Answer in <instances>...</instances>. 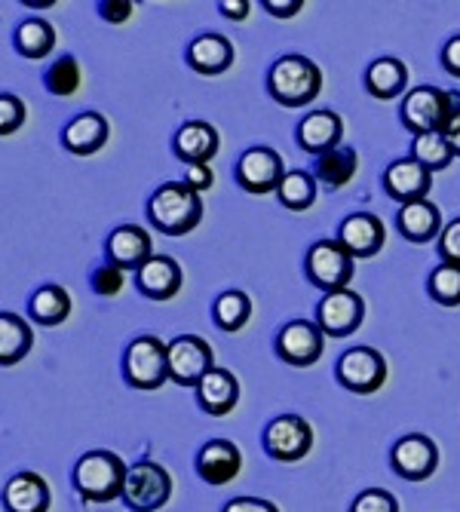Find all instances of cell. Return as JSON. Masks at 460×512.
<instances>
[{
    "label": "cell",
    "instance_id": "1",
    "mask_svg": "<svg viewBox=\"0 0 460 512\" xmlns=\"http://www.w3.org/2000/svg\"><path fill=\"white\" fill-rule=\"evenodd\" d=\"M148 218L166 237H184L203 221V200L184 181H166L148 203Z\"/></svg>",
    "mask_w": 460,
    "mask_h": 512
},
{
    "label": "cell",
    "instance_id": "2",
    "mask_svg": "<svg viewBox=\"0 0 460 512\" xmlns=\"http://www.w3.org/2000/svg\"><path fill=\"white\" fill-rule=\"evenodd\" d=\"M267 89L283 108H307L322 92V71L307 56H283L267 74Z\"/></svg>",
    "mask_w": 460,
    "mask_h": 512
},
{
    "label": "cell",
    "instance_id": "3",
    "mask_svg": "<svg viewBox=\"0 0 460 512\" xmlns=\"http://www.w3.org/2000/svg\"><path fill=\"white\" fill-rule=\"evenodd\" d=\"M126 476L129 470L123 457H117L114 451H89L74 467V488L92 503H108L123 497Z\"/></svg>",
    "mask_w": 460,
    "mask_h": 512
},
{
    "label": "cell",
    "instance_id": "4",
    "mask_svg": "<svg viewBox=\"0 0 460 512\" xmlns=\"http://www.w3.org/2000/svg\"><path fill=\"white\" fill-rule=\"evenodd\" d=\"M304 273H307L310 283L326 295L344 292L353 279V255L335 240H319L307 249Z\"/></svg>",
    "mask_w": 460,
    "mask_h": 512
},
{
    "label": "cell",
    "instance_id": "5",
    "mask_svg": "<svg viewBox=\"0 0 460 512\" xmlns=\"http://www.w3.org/2000/svg\"><path fill=\"white\" fill-rule=\"evenodd\" d=\"M123 371L135 390L163 387V381H169V344H163L154 335L135 338L126 350Z\"/></svg>",
    "mask_w": 460,
    "mask_h": 512
},
{
    "label": "cell",
    "instance_id": "6",
    "mask_svg": "<svg viewBox=\"0 0 460 512\" xmlns=\"http://www.w3.org/2000/svg\"><path fill=\"white\" fill-rule=\"evenodd\" d=\"M172 497V476L154 460H142L129 467L126 476V491L123 500L126 506H132L135 512H154L160 506H166Z\"/></svg>",
    "mask_w": 460,
    "mask_h": 512
},
{
    "label": "cell",
    "instance_id": "7",
    "mask_svg": "<svg viewBox=\"0 0 460 512\" xmlns=\"http://www.w3.org/2000/svg\"><path fill=\"white\" fill-rule=\"evenodd\" d=\"M215 368L212 347L197 335H178L169 341V381L178 387H200L203 378Z\"/></svg>",
    "mask_w": 460,
    "mask_h": 512
},
{
    "label": "cell",
    "instance_id": "8",
    "mask_svg": "<svg viewBox=\"0 0 460 512\" xmlns=\"http://www.w3.org/2000/svg\"><path fill=\"white\" fill-rule=\"evenodd\" d=\"M338 381L350 393L368 396L384 387L387 381V362L372 347H353L338 359Z\"/></svg>",
    "mask_w": 460,
    "mask_h": 512
},
{
    "label": "cell",
    "instance_id": "9",
    "mask_svg": "<svg viewBox=\"0 0 460 512\" xmlns=\"http://www.w3.org/2000/svg\"><path fill=\"white\" fill-rule=\"evenodd\" d=\"M264 448L273 460H283V463H295L301 457L310 454L313 448V430L304 417L298 414H283L276 421L267 424L264 430Z\"/></svg>",
    "mask_w": 460,
    "mask_h": 512
},
{
    "label": "cell",
    "instance_id": "10",
    "mask_svg": "<svg viewBox=\"0 0 460 512\" xmlns=\"http://www.w3.org/2000/svg\"><path fill=\"white\" fill-rule=\"evenodd\" d=\"M445 111H448V92L436 86H418L402 99V123L408 132H414V138L427 132H442Z\"/></svg>",
    "mask_w": 460,
    "mask_h": 512
},
{
    "label": "cell",
    "instance_id": "11",
    "mask_svg": "<svg viewBox=\"0 0 460 512\" xmlns=\"http://www.w3.org/2000/svg\"><path fill=\"white\" fill-rule=\"evenodd\" d=\"M237 181L240 188L249 191V194H270V191H280V184L286 178V169H283V157L270 151V148H249L240 163H237Z\"/></svg>",
    "mask_w": 460,
    "mask_h": 512
},
{
    "label": "cell",
    "instance_id": "12",
    "mask_svg": "<svg viewBox=\"0 0 460 512\" xmlns=\"http://www.w3.org/2000/svg\"><path fill=\"white\" fill-rule=\"evenodd\" d=\"M393 470L408 479V482H424L436 473L439 467V448L430 436H421V433H411L405 439H399L393 445Z\"/></svg>",
    "mask_w": 460,
    "mask_h": 512
},
{
    "label": "cell",
    "instance_id": "13",
    "mask_svg": "<svg viewBox=\"0 0 460 512\" xmlns=\"http://www.w3.org/2000/svg\"><path fill=\"white\" fill-rule=\"evenodd\" d=\"M365 316V304L356 292L344 289V292H332L322 298L316 319H319V329L322 335L329 338H347L359 329V322Z\"/></svg>",
    "mask_w": 460,
    "mask_h": 512
},
{
    "label": "cell",
    "instance_id": "14",
    "mask_svg": "<svg viewBox=\"0 0 460 512\" xmlns=\"http://www.w3.org/2000/svg\"><path fill=\"white\" fill-rule=\"evenodd\" d=\"M322 341H326V335H322L319 325H313L307 319H295L276 335V353H280L289 365L307 368L322 356Z\"/></svg>",
    "mask_w": 460,
    "mask_h": 512
},
{
    "label": "cell",
    "instance_id": "15",
    "mask_svg": "<svg viewBox=\"0 0 460 512\" xmlns=\"http://www.w3.org/2000/svg\"><path fill=\"white\" fill-rule=\"evenodd\" d=\"M384 221L372 212H356L350 218L341 221V230H338V243L353 255V258H372L381 252L384 246Z\"/></svg>",
    "mask_w": 460,
    "mask_h": 512
},
{
    "label": "cell",
    "instance_id": "16",
    "mask_svg": "<svg viewBox=\"0 0 460 512\" xmlns=\"http://www.w3.org/2000/svg\"><path fill=\"white\" fill-rule=\"evenodd\" d=\"M384 188H387V194L393 200H399L405 206V203H414V200H427V194L433 188V178H430L427 166H421L414 157H405V160H396V163L387 166Z\"/></svg>",
    "mask_w": 460,
    "mask_h": 512
},
{
    "label": "cell",
    "instance_id": "17",
    "mask_svg": "<svg viewBox=\"0 0 460 512\" xmlns=\"http://www.w3.org/2000/svg\"><path fill=\"white\" fill-rule=\"evenodd\" d=\"M243 470V454L234 442L227 439H212L203 445L200 457H197V473L203 482L209 485H227L234 482Z\"/></svg>",
    "mask_w": 460,
    "mask_h": 512
},
{
    "label": "cell",
    "instance_id": "18",
    "mask_svg": "<svg viewBox=\"0 0 460 512\" xmlns=\"http://www.w3.org/2000/svg\"><path fill=\"white\" fill-rule=\"evenodd\" d=\"M154 258L151 234L135 224H123L108 237V261L120 270H138Z\"/></svg>",
    "mask_w": 460,
    "mask_h": 512
},
{
    "label": "cell",
    "instance_id": "19",
    "mask_svg": "<svg viewBox=\"0 0 460 512\" xmlns=\"http://www.w3.org/2000/svg\"><path fill=\"white\" fill-rule=\"evenodd\" d=\"M341 135H344V123L335 111H310L298 126V145L307 154L322 157L338 148Z\"/></svg>",
    "mask_w": 460,
    "mask_h": 512
},
{
    "label": "cell",
    "instance_id": "20",
    "mask_svg": "<svg viewBox=\"0 0 460 512\" xmlns=\"http://www.w3.org/2000/svg\"><path fill=\"white\" fill-rule=\"evenodd\" d=\"M135 286L145 298L169 301L181 289V267H178V261L166 258V255H154L148 264L135 270Z\"/></svg>",
    "mask_w": 460,
    "mask_h": 512
},
{
    "label": "cell",
    "instance_id": "21",
    "mask_svg": "<svg viewBox=\"0 0 460 512\" xmlns=\"http://www.w3.org/2000/svg\"><path fill=\"white\" fill-rule=\"evenodd\" d=\"M175 154L188 166H209V160L218 154V132L215 126L203 120L184 123L175 135Z\"/></svg>",
    "mask_w": 460,
    "mask_h": 512
},
{
    "label": "cell",
    "instance_id": "22",
    "mask_svg": "<svg viewBox=\"0 0 460 512\" xmlns=\"http://www.w3.org/2000/svg\"><path fill=\"white\" fill-rule=\"evenodd\" d=\"M396 224H399V234L411 243H430L433 237H442V230H445L442 215L430 200H414V203L399 206Z\"/></svg>",
    "mask_w": 460,
    "mask_h": 512
},
{
    "label": "cell",
    "instance_id": "23",
    "mask_svg": "<svg viewBox=\"0 0 460 512\" xmlns=\"http://www.w3.org/2000/svg\"><path fill=\"white\" fill-rule=\"evenodd\" d=\"M234 62V43H230L224 34H200L191 40L188 46V65L197 71V74H221L230 68Z\"/></svg>",
    "mask_w": 460,
    "mask_h": 512
},
{
    "label": "cell",
    "instance_id": "24",
    "mask_svg": "<svg viewBox=\"0 0 460 512\" xmlns=\"http://www.w3.org/2000/svg\"><path fill=\"white\" fill-rule=\"evenodd\" d=\"M197 399H200V408L212 417H221V414H230L240 399V384L234 378V371L227 368H212L209 375L203 378V384L197 387Z\"/></svg>",
    "mask_w": 460,
    "mask_h": 512
},
{
    "label": "cell",
    "instance_id": "25",
    "mask_svg": "<svg viewBox=\"0 0 460 512\" xmlns=\"http://www.w3.org/2000/svg\"><path fill=\"white\" fill-rule=\"evenodd\" d=\"M7 512H46L50 509V485L37 473H19L4 488Z\"/></svg>",
    "mask_w": 460,
    "mask_h": 512
},
{
    "label": "cell",
    "instance_id": "26",
    "mask_svg": "<svg viewBox=\"0 0 460 512\" xmlns=\"http://www.w3.org/2000/svg\"><path fill=\"white\" fill-rule=\"evenodd\" d=\"M105 142H108V120L96 111H86V114L74 117L62 132V145L80 157L96 154Z\"/></svg>",
    "mask_w": 460,
    "mask_h": 512
},
{
    "label": "cell",
    "instance_id": "27",
    "mask_svg": "<svg viewBox=\"0 0 460 512\" xmlns=\"http://www.w3.org/2000/svg\"><path fill=\"white\" fill-rule=\"evenodd\" d=\"M405 86H408V68L399 59H390V56L375 59L365 71V89L381 102L396 99Z\"/></svg>",
    "mask_w": 460,
    "mask_h": 512
},
{
    "label": "cell",
    "instance_id": "28",
    "mask_svg": "<svg viewBox=\"0 0 460 512\" xmlns=\"http://www.w3.org/2000/svg\"><path fill=\"white\" fill-rule=\"evenodd\" d=\"M34 344L31 325L16 313H0V362L16 365Z\"/></svg>",
    "mask_w": 460,
    "mask_h": 512
},
{
    "label": "cell",
    "instance_id": "29",
    "mask_svg": "<svg viewBox=\"0 0 460 512\" xmlns=\"http://www.w3.org/2000/svg\"><path fill=\"white\" fill-rule=\"evenodd\" d=\"M13 46L25 56V59H43V56H50L53 53V46H56V31L50 22H43V19H28L16 28L13 34Z\"/></svg>",
    "mask_w": 460,
    "mask_h": 512
},
{
    "label": "cell",
    "instance_id": "30",
    "mask_svg": "<svg viewBox=\"0 0 460 512\" xmlns=\"http://www.w3.org/2000/svg\"><path fill=\"white\" fill-rule=\"evenodd\" d=\"M313 172L329 191H338L356 175V151L353 148H335L329 154H322V157H316Z\"/></svg>",
    "mask_w": 460,
    "mask_h": 512
},
{
    "label": "cell",
    "instance_id": "31",
    "mask_svg": "<svg viewBox=\"0 0 460 512\" xmlns=\"http://www.w3.org/2000/svg\"><path fill=\"white\" fill-rule=\"evenodd\" d=\"M71 313V295L62 286H43L31 295V316L40 325H59Z\"/></svg>",
    "mask_w": 460,
    "mask_h": 512
},
{
    "label": "cell",
    "instance_id": "32",
    "mask_svg": "<svg viewBox=\"0 0 460 512\" xmlns=\"http://www.w3.org/2000/svg\"><path fill=\"white\" fill-rule=\"evenodd\" d=\"M411 157L418 160L421 166H427L430 172H439V169H448L451 160H454V151L448 145V138L442 132H427V135H418L411 145Z\"/></svg>",
    "mask_w": 460,
    "mask_h": 512
},
{
    "label": "cell",
    "instance_id": "33",
    "mask_svg": "<svg viewBox=\"0 0 460 512\" xmlns=\"http://www.w3.org/2000/svg\"><path fill=\"white\" fill-rule=\"evenodd\" d=\"M212 316L224 332H240L252 316V301L246 292H224V295H218Z\"/></svg>",
    "mask_w": 460,
    "mask_h": 512
},
{
    "label": "cell",
    "instance_id": "34",
    "mask_svg": "<svg viewBox=\"0 0 460 512\" xmlns=\"http://www.w3.org/2000/svg\"><path fill=\"white\" fill-rule=\"evenodd\" d=\"M280 203L292 212H304L313 206L316 200V181L310 178V172L304 169H295V172H286L283 184H280Z\"/></svg>",
    "mask_w": 460,
    "mask_h": 512
},
{
    "label": "cell",
    "instance_id": "35",
    "mask_svg": "<svg viewBox=\"0 0 460 512\" xmlns=\"http://www.w3.org/2000/svg\"><path fill=\"white\" fill-rule=\"evenodd\" d=\"M427 292L442 307H460V267L439 264L427 279Z\"/></svg>",
    "mask_w": 460,
    "mask_h": 512
},
{
    "label": "cell",
    "instance_id": "36",
    "mask_svg": "<svg viewBox=\"0 0 460 512\" xmlns=\"http://www.w3.org/2000/svg\"><path fill=\"white\" fill-rule=\"evenodd\" d=\"M80 86V65L74 56H62L53 62V68L46 71V89L53 96H74Z\"/></svg>",
    "mask_w": 460,
    "mask_h": 512
},
{
    "label": "cell",
    "instance_id": "37",
    "mask_svg": "<svg viewBox=\"0 0 460 512\" xmlns=\"http://www.w3.org/2000/svg\"><path fill=\"white\" fill-rule=\"evenodd\" d=\"M350 512H399V500L384 488H368L353 500Z\"/></svg>",
    "mask_w": 460,
    "mask_h": 512
},
{
    "label": "cell",
    "instance_id": "38",
    "mask_svg": "<svg viewBox=\"0 0 460 512\" xmlns=\"http://www.w3.org/2000/svg\"><path fill=\"white\" fill-rule=\"evenodd\" d=\"M25 117H28V111H25L22 99L10 96V92H4V96H0V132L13 135L25 123Z\"/></svg>",
    "mask_w": 460,
    "mask_h": 512
},
{
    "label": "cell",
    "instance_id": "39",
    "mask_svg": "<svg viewBox=\"0 0 460 512\" xmlns=\"http://www.w3.org/2000/svg\"><path fill=\"white\" fill-rule=\"evenodd\" d=\"M442 135L448 138V145H451L454 157H460V92H457V89L448 92V111H445Z\"/></svg>",
    "mask_w": 460,
    "mask_h": 512
},
{
    "label": "cell",
    "instance_id": "40",
    "mask_svg": "<svg viewBox=\"0 0 460 512\" xmlns=\"http://www.w3.org/2000/svg\"><path fill=\"white\" fill-rule=\"evenodd\" d=\"M92 289H96L99 295H105V298L117 295L123 289V270L117 264H111V261L102 264L96 273H92Z\"/></svg>",
    "mask_w": 460,
    "mask_h": 512
},
{
    "label": "cell",
    "instance_id": "41",
    "mask_svg": "<svg viewBox=\"0 0 460 512\" xmlns=\"http://www.w3.org/2000/svg\"><path fill=\"white\" fill-rule=\"evenodd\" d=\"M439 255L442 264H457L460 267V218H454L439 237Z\"/></svg>",
    "mask_w": 460,
    "mask_h": 512
},
{
    "label": "cell",
    "instance_id": "42",
    "mask_svg": "<svg viewBox=\"0 0 460 512\" xmlns=\"http://www.w3.org/2000/svg\"><path fill=\"white\" fill-rule=\"evenodd\" d=\"M212 181H215V175H212L209 166H188V172H184V184H188V188L197 191V194L209 191Z\"/></svg>",
    "mask_w": 460,
    "mask_h": 512
},
{
    "label": "cell",
    "instance_id": "43",
    "mask_svg": "<svg viewBox=\"0 0 460 512\" xmlns=\"http://www.w3.org/2000/svg\"><path fill=\"white\" fill-rule=\"evenodd\" d=\"M224 512H280L270 500H261V497H237L224 506Z\"/></svg>",
    "mask_w": 460,
    "mask_h": 512
},
{
    "label": "cell",
    "instance_id": "44",
    "mask_svg": "<svg viewBox=\"0 0 460 512\" xmlns=\"http://www.w3.org/2000/svg\"><path fill=\"white\" fill-rule=\"evenodd\" d=\"M99 13L105 22H126L132 16V4L129 0H105V4H99Z\"/></svg>",
    "mask_w": 460,
    "mask_h": 512
},
{
    "label": "cell",
    "instance_id": "45",
    "mask_svg": "<svg viewBox=\"0 0 460 512\" xmlns=\"http://www.w3.org/2000/svg\"><path fill=\"white\" fill-rule=\"evenodd\" d=\"M442 68L451 77H460V34L445 43V50H442Z\"/></svg>",
    "mask_w": 460,
    "mask_h": 512
},
{
    "label": "cell",
    "instance_id": "46",
    "mask_svg": "<svg viewBox=\"0 0 460 512\" xmlns=\"http://www.w3.org/2000/svg\"><path fill=\"white\" fill-rule=\"evenodd\" d=\"M264 10L276 19H292L298 10H304L301 0H286V4H276V0H264Z\"/></svg>",
    "mask_w": 460,
    "mask_h": 512
},
{
    "label": "cell",
    "instance_id": "47",
    "mask_svg": "<svg viewBox=\"0 0 460 512\" xmlns=\"http://www.w3.org/2000/svg\"><path fill=\"white\" fill-rule=\"evenodd\" d=\"M218 10H221V16H227V19H237V22H243V19L249 16L252 4H249V0H221Z\"/></svg>",
    "mask_w": 460,
    "mask_h": 512
}]
</instances>
